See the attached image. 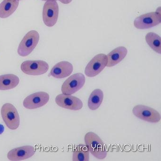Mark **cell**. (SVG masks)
<instances>
[{"instance_id":"cell-1","label":"cell","mask_w":161,"mask_h":161,"mask_svg":"<svg viewBox=\"0 0 161 161\" xmlns=\"http://www.w3.org/2000/svg\"><path fill=\"white\" fill-rule=\"evenodd\" d=\"M85 143L88 151L97 159L103 160L107 154L106 146L100 137L93 132H88L85 136Z\"/></svg>"},{"instance_id":"cell-2","label":"cell","mask_w":161,"mask_h":161,"mask_svg":"<svg viewBox=\"0 0 161 161\" xmlns=\"http://www.w3.org/2000/svg\"><path fill=\"white\" fill-rule=\"evenodd\" d=\"M161 22V7L156 12H151L140 15L134 21V26L139 30L150 29L159 25Z\"/></svg>"},{"instance_id":"cell-3","label":"cell","mask_w":161,"mask_h":161,"mask_svg":"<svg viewBox=\"0 0 161 161\" xmlns=\"http://www.w3.org/2000/svg\"><path fill=\"white\" fill-rule=\"evenodd\" d=\"M39 40V33L36 31H30L21 40L18 49V53L22 57L30 55L37 46Z\"/></svg>"},{"instance_id":"cell-4","label":"cell","mask_w":161,"mask_h":161,"mask_svg":"<svg viewBox=\"0 0 161 161\" xmlns=\"http://www.w3.org/2000/svg\"><path fill=\"white\" fill-rule=\"evenodd\" d=\"M1 115L3 121L9 129L16 130L20 124V119L16 107L10 103L3 104L1 108Z\"/></svg>"},{"instance_id":"cell-5","label":"cell","mask_w":161,"mask_h":161,"mask_svg":"<svg viewBox=\"0 0 161 161\" xmlns=\"http://www.w3.org/2000/svg\"><path fill=\"white\" fill-rule=\"evenodd\" d=\"M85 77L80 73H76L68 78L62 86V93L71 95L80 90L85 84Z\"/></svg>"},{"instance_id":"cell-6","label":"cell","mask_w":161,"mask_h":161,"mask_svg":"<svg viewBox=\"0 0 161 161\" xmlns=\"http://www.w3.org/2000/svg\"><path fill=\"white\" fill-rule=\"evenodd\" d=\"M133 114L142 120L151 123H157L161 120V115L155 109L144 105L134 107Z\"/></svg>"},{"instance_id":"cell-7","label":"cell","mask_w":161,"mask_h":161,"mask_svg":"<svg viewBox=\"0 0 161 161\" xmlns=\"http://www.w3.org/2000/svg\"><path fill=\"white\" fill-rule=\"evenodd\" d=\"M20 69L23 73L27 75L37 76L45 74L49 69L47 62L41 60L26 61L21 64Z\"/></svg>"},{"instance_id":"cell-8","label":"cell","mask_w":161,"mask_h":161,"mask_svg":"<svg viewBox=\"0 0 161 161\" xmlns=\"http://www.w3.org/2000/svg\"><path fill=\"white\" fill-rule=\"evenodd\" d=\"M107 64L106 55L103 53L97 54L87 64L85 69V73L87 77H95L103 71Z\"/></svg>"},{"instance_id":"cell-9","label":"cell","mask_w":161,"mask_h":161,"mask_svg":"<svg viewBox=\"0 0 161 161\" xmlns=\"http://www.w3.org/2000/svg\"><path fill=\"white\" fill-rule=\"evenodd\" d=\"M58 3L55 1H47L43 10V20L46 26L52 27L55 25L59 16Z\"/></svg>"},{"instance_id":"cell-10","label":"cell","mask_w":161,"mask_h":161,"mask_svg":"<svg viewBox=\"0 0 161 161\" xmlns=\"http://www.w3.org/2000/svg\"><path fill=\"white\" fill-rule=\"evenodd\" d=\"M49 95L45 92L34 93L24 99L23 104L28 109H35L46 105L49 100Z\"/></svg>"},{"instance_id":"cell-11","label":"cell","mask_w":161,"mask_h":161,"mask_svg":"<svg viewBox=\"0 0 161 161\" xmlns=\"http://www.w3.org/2000/svg\"><path fill=\"white\" fill-rule=\"evenodd\" d=\"M55 102L60 107L74 111L80 110L83 106L82 101L77 97L63 94L56 97Z\"/></svg>"},{"instance_id":"cell-12","label":"cell","mask_w":161,"mask_h":161,"mask_svg":"<svg viewBox=\"0 0 161 161\" xmlns=\"http://www.w3.org/2000/svg\"><path fill=\"white\" fill-rule=\"evenodd\" d=\"M35 153L34 147L31 146H25L12 149L8 153L7 157L12 161H19L31 158Z\"/></svg>"},{"instance_id":"cell-13","label":"cell","mask_w":161,"mask_h":161,"mask_svg":"<svg viewBox=\"0 0 161 161\" xmlns=\"http://www.w3.org/2000/svg\"><path fill=\"white\" fill-rule=\"evenodd\" d=\"M73 70V66L71 63L62 61L57 63L53 67L50 75L57 79H64L70 76Z\"/></svg>"},{"instance_id":"cell-14","label":"cell","mask_w":161,"mask_h":161,"mask_svg":"<svg viewBox=\"0 0 161 161\" xmlns=\"http://www.w3.org/2000/svg\"><path fill=\"white\" fill-rule=\"evenodd\" d=\"M128 50L125 47H119L112 50L108 55L106 66L112 67L120 63L127 55Z\"/></svg>"},{"instance_id":"cell-15","label":"cell","mask_w":161,"mask_h":161,"mask_svg":"<svg viewBox=\"0 0 161 161\" xmlns=\"http://www.w3.org/2000/svg\"><path fill=\"white\" fill-rule=\"evenodd\" d=\"M19 1L17 0H3L0 4V18H7L17 9Z\"/></svg>"},{"instance_id":"cell-16","label":"cell","mask_w":161,"mask_h":161,"mask_svg":"<svg viewBox=\"0 0 161 161\" xmlns=\"http://www.w3.org/2000/svg\"><path fill=\"white\" fill-rule=\"evenodd\" d=\"M19 83V78L14 74L1 75L0 76V90H6L13 89L16 87Z\"/></svg>"},{"instance_id":"cell-17","label":"cell","mask_w":161,"mask_h":161,"mask_svg":"<svg viewBox=\"0 0 161 161\" xmlns=\"http://www.w3.org/2000/svg\"><path fill=\"white\" fill-rule=\"evenodd\" d=\"M103 93L102 90L96 89L91 93L88 100V107L90 110H97L102 103Z\"/></svg>"},{"instance_id":"cell-18","label":"cell","mask_w":161,"mask_h":161,"mask_svg":"<svg viewBox=\"0 0 161 161\" xmlns=\"http://www.w3.org/2000/svg\"><path fill=\"white\" fill-rule=\"evenodd\" d=\"M146 42L154 51L159 54L161 53V38L156 34L149 32L145 37Z\"/></svg>"},{"instance_id":"cell-19","label":"cell","mask_w":161,"mask_h":161,"mask_svg":"<svg viewBox=\"0 0 161 161\" xmlns=\"http://www.w3.org/2000/svg\"><path fill=\"white\" fill-rule=\"evenodd\" d=\"M73 161H88L89 152L85 145L80 144L75 147L72 155Z\"/></svg>"},{"instance_id":"cell-20","label":"cell","mask_w":161,"mask_h":161,"mask_svg":"<svg viewBox=\"0 0 161 161\" xmlns=\"http://www.w3.org/2000/svg\"><path fill=\"white\" fill-rule=\"evenodd\" d=\"M72 0H61L60 2L62 3L63 4H69L72 2Z\"/></svg>"},{"instance_id":"cell-21","label":"cell","mask_w":161,"mask_h":161,"mask_svg":"<svg viewBox=\"0 0 161 161\" xmlns=\"http://www.w3.org/2000/svg\"><path fill=\"white\" fill-rule=\"evenodd\" d=\"M4 130V128L3 125L0 124V134H2Z\"/></svg>"},{"instance_id":"cell-22","label":"cell","mask_w":161,"mask_h":161,"mask_svg":"<svg viewBox=\"0 0 161 161\" xmlns=\"http://www.w3.org/2000/svg\"><path fill=\"white\" fill-rule=\"evenodd\" d=\"M41 1H61V0H41Z\"/></svg>"},{"instance_id":"cell-23","label":"cell","mask_w":161,"mask_h":161,"mask_svg":"<svg viewBox=\"0 0 161 161\" xmlns=\"http://www.w3.org/2000/svg\"><path fill=\"white\" fill-rule=\"evenodd\" d=\"M17 1H22V0H17Z\"/></svg>"}]
</instances>
